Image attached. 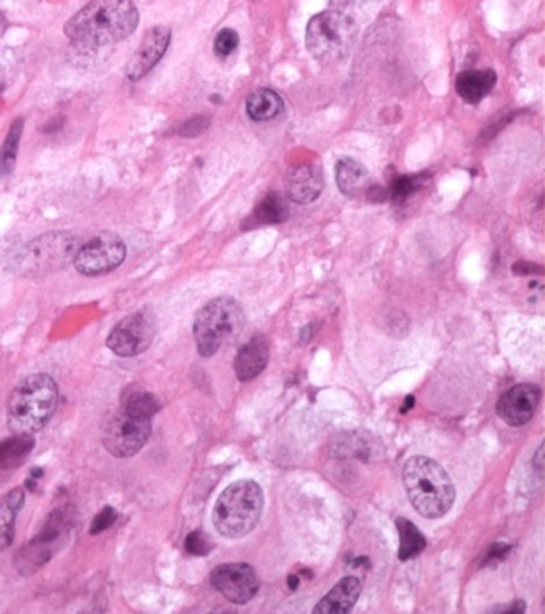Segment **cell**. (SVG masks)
Listing matches in <instances>:
<instances>
[{"instance_id": "6da1fadb", "label": "cell", "mask_w": 545, "mask_h": 614, "mask_svg": "<svg viewBox=\"0 0 545 614\" xmlns=\"http://www.w3.org/2000/svg\"><path fill=\"white\" fill-rule=\"evenodd\" d=\"M138 21L133 0H92L66 23L64 34L77 47L95 50L127 39Z\"/></svg>"}, {"instance_id": "7a4b0ae2", "label": "cell", "mask_w": 545, "mask_h": 614, "mask_svg": "<svg viewBox=\"0 0 545 614\" xmlns=\"http://www.w3.org/2000/svg\"><path fill=\"white\" fill-rule=\"evenodd\" d=\"M403 485L411 504L424 519H440L456 499L453 480L437 461L413 456L403 467Z\"/></svg>"}, {"instance_id": "3957f363", "label": "cell", "mask_w": 545, "mask_h": 614, "mask_svg": "<svg viewBox=\"0 0 545 614\" xmlns=\"http://www.w3.org/2000/svg\"><path fill=\"white\" fill-rule=\"evenodd\" d=\"M58 405V387L48 375H32L13 389L8 399L7 421L13 434L42 431Z\"/></svg>"}, {"instance_id": "277c9868", "label": "cell", "mask_w": 545, "mask_h": 614, "mask_svg": "<svg viewBox=\"0 0 545 614\" xmlns=\"http://www.w3.org/2000/svg\"><path fill=\"white\" fill-rule=\"evenodd\" d=\"M264 509V493L253 480H239L221 493L213 507V525L219 535L239 539L255 530Z\"/></svg>"}, {"instance_id": "5b68a950", "label": "cell", "mask_w": 545, "mask_h": 614, "mask_svg": "<svg viewBox=\"0 0 545 614\" xmlns=\"http://www.w3.org/2000/svg\"><path fill=\"white\" fill-rule=\"evenodd\" d=\"M80 240L69 232H48L29 242L10 256L15 272L26 277H42L52 272L63 271L68 264L74 263Z\"/></svg>"}, {"instance_id": "8992f818", "label": "cell", "mask_w": 545, "mask_h": 614, "mask_svg": "<svg viewBox=\"0 0 545 614\" xmlns=\"http://www.w3.org/2000/svg\"><path fill=\"white\" fill-rule=\"evenodd\" d=\"M245 327V314L237 301L221 296L210 301L197 312L194 320V338L202 357H211L232 343Z\"/></svg>"}, {"instance_id": "52a82bcc", "label": "cell", "mask_w": 545, "mask_h": 614, "mask_svg": "<svg viewBox=\"0 0 545 614\" xmlns=\"http://www.w3.org/2000/svg\"><path fill=\"white\" fill-rule=\"evenodd\" d=\"M357 26L351 16L341 12H322L307 24L306 44L315 60L335 63L351 52Z\"/></svg>"}, {"instance_id": "ba28073f", "label": "cell", "mask_w": 545, "mask_h": 614, "mask_svg": "<svg viewBox=\"0 0 545 614\" xmlns=\"http://www.w3.org/2000/svg\"><path fill=\"white\" fill-rule=\"evenodd\" d=\"M151 431V419L122 408L104 423L103 445L116 458H130L148 443Z\"/></svg>"}, {"instance_id": "9c48e42d", "label": "cell", "mask_w": 545, "mask_h": 614, "mask_svg": "<svg viewBox=\"0 0 545 614\" xmlns=\"http://www.w3.org/2000/svg\"><path fill=\"white\" fill-rule=\"evenodd\" d=\"M72 525V512L68 507L52 512L44 528L18 555V570L31 575L50 560L56 547L63 543Z\"/></svg>"}, {"instance_id": "30bf717a", "label": "cell", "mask_w": 545, "mask_h": 614, "mask_svg": "<svg viewBox=\"0 0 545 614\" xmlns=\"http://www.w3.org/2000/svg\"><path fill=\"white\" fill-rule=\"evenodd\" d=\"M127 248L124 240L114 232H103L100 236L88 240L77 250L74 268L82 276L96 277L108 274L124 263Z\"/></svg>"}, {"instance_id": "8fae6325", "label": "cell", "mask_w": 545, "mask_h": 614, "mask_svg": "<svg viewBox=\"0 0 545 614\" xmlns=\"http://www.w3.org/2000/svg\"><path fill=\"white\" fill-rule=\"evenodd\" d=\"M156 335L154 319L148 311L136 312L120 320L112 328L108 338V347L120 357H135L143 354Z\"/></svg>"}, {"instance_id": "7c38bea8", "label": "cell", "mask_w": 545, "mask_h": 614, "mask_svg": "<svg viewBox=\"0 0 545 614\" xmlns=\"http://www.w3.org/2000/svg\"><path fill=\"white\" fill-rule=\"evenodd\" d=\"M211 584L224 599L235 605H245L255 599L259 591L256 571L247 563H226L211 573Z\"/></svg>"}, {"instance_id": "4fadbf2b", "label": "cell", "mask_w": 545, "mask_h": 614, "mask_svg": "<svg viewBox=\"0 0 545 614\" xmlns=\"http://www.w3.org/2000/svg\"><path fill=\"white\" fill-rule=\"evenodd\" d=\"M541 402V389L534 384H518L502 395L498 403V415L509 426H523L533 419Z\"/></svg>"}, {"instance_id": "5bb4252c", "label": "cell", "mask_w": 545, "mask_h": 614, "mask_svg": "<svg viewBox=\"0 0 545 614\" xmlns=\"http://www.w3.org/2000/svg\"><path fill=\"white\" fill-rule=\"evenodd\" d=\"M172 39V31L165 26H154L146 32L132 60L127 64V77L130 80H140L146 76L167 52Z\"/></svg>"}, {"instance_id": "9a60e30c", "label": "cell", "mask_w": 545, "mask_h": 614, "mask_svg": "<svg viewBox=\"0 0 545 614\" xmlns=\"http://www.w3.org/2000/svg\"><path fill=\"white\" fill-rule=\"evenodd\" d=\"M323 189V176L315 165L291 168L285 181L287 197L295 204H311L319 199Z\"/></svg>"}, {"instance_id": "2e32d148", "label": "cell", "mask_w": 545, "mask_h": 614, "mask_svg": "<svg viewBox=\"0 0 545 614\" xmlns=\"http://www.w3.org/2000/svg\"><path fill=\"white\" fill-rule=\"evenodd\" d=\"M362 592V583L354 576L341 579L314 607L317 614H344L355 607Z\"/></svg>"}, {"instance_id": "e0dca14e", "label": "cell", "mask_w": 545, "mask_h": 614, "mask_svg": "<svg viewBox=\"0 0 545 614\" xmlns=\"http://www.w3.org/2000/svg\"><path fill=\"white\" fill-rule=\"evenodd\" d=\"M269 360V346L263 336H255L245 346L240 347L235 357V375L240 381H251L266 368Z\"/></svg>"}, {"instance_id": "ac0fdd59", "label": "cell", "mask_w": 545, "mask_h": 614, "mask_svg": "<svg viewBox=\"0 0 545 614\" xmlns=\"http://www.w3.org/2000/svg\"><path fill=\"white\" fill-rule=\"evenodd\" d=\"M498 82L496 72L491 69L485 71H464L456 79V92L462 100L470 104H478L490 95L494 85Z\"/></svg>"}, {"instance_id": "d6986e66", "label": "cell", "mask_w": 545, "mask_h": 614, "mask_svg": "<svg viewBox=\"0 0 545 614\" xmlns=\"http://www.w3.org/2000/svg\"><path fill=\"white\" fill-rule=\"evenodd\" d=\"M285 111L282 96L271 88H258L248 96L247 112L255 122H269L282 116Z\"/></svg>"}, {"instance_id": "ffe728a7", "label": "cell", "mask_w": 545, "mask_h": 614, "mask_svg": "<svg viewBox=\"0 0 545 614\" xmlns=\"http://www.w3.org/2000/svg\"><path fill=\"white\" fill-rule=\"evenodd\" d=\"M24 504L23 488H15L0 501V551L12 546L15 538L16 515Z\"/></svg>"}, {"instance_id": "44dd1931", "label": "cell", "mask_w": 545, "mask_h": 614, "mask_svg": "<svg viewBox=\"0 0 545 614\" xmlns=\"http://www.w3.org/2000/svg\"><path fill=\"white\" fill-rule=\"evenodd\" d=\"M366 180H368V172L360 162L351 157L339 160L336 165V183L343 194L346 196L359 194L365 188Z\"/></svg>"}, {"instance_id": "7402d4cb", "label": "cell", "mask_w": 545, "mask_h": 614, "mask_svg": "<svg viewBox=\"0 0 545 614\" xmlns=\"http://www.w3.org/2000/svg\"><path fill=\"white\" fill-rule=\"evenodd\" d=\"M34 448L32 435L13 434L0 442V469H12L23 463V459Z\"/></svg>"}, {"instance_id": "603a6c76", "label": "cell", "mask_w": 545, "mask_h": 614, "mask_svg": "<svg viewBox=\"0 0 545 614\" xmlns=\"http://www.w3.org/2000/svg\"><path fill=\"white\" fill-rule=\"evenodd\" d=\"M397 530L400 535V551H398V559L402 562L418 557L424 549H426V538L422 535L418 528L414 527L411 520L400 517L397 519Z\"/></svg>"}, {"instance_id": "cb8c5ba5", "label": "cell", "mask_w": 545, "mask_h": 614, "mask_svg": "<svg viewBox=\"0 0 545 614\" xmlns=\"http://www.w3.org/2000/svg\"><path fill=\"white\" fill-rule=\"evenodd\" d=\"M24 120L16 119L10 127L7 138L0 148V175H10L16 164V154L20 148L21 133H23Z\"/></svg>"}, {"instance_id": "d4e9b609", "label": "cell", "mask_w": 545, "mask_h": 614, "mask_svg": "<svg viewBox=\"0 0 545 614\" xmlns=\"http://www.w3.org/2000/svg\"><path fill=\"white\" fill-rule=\"evenodd\" d=\"M288 218L287 202L277 194H269L255 210V220L261 224L282 223Z\"/></svg>"}, {"instance_id": "484cf974", "label": "cell", "mask_w": 545, "mask_h": 614, "mask_svg": "<svg viewBox=\"0 0 545 614\" xmlns=\"http://www.w3.org/2000/svg\"><path fill=\"white\" fill-rule=\"evenodd\" d=\"M122 408L141 418L152 419L159 413L160 402L156 395L149 394V392H132L125 397Z\"/></svg>"}, {"instance_id": "4316f807", "label": "cell", "mask_w": 545, "mask_h": 614, "mask_svg": "<svg viewBox=\"0 0 545 614\" xmlns=\"http://www.w3.org/2000/svg\"><path fill=\"white\" fill-rule=\"evenodd\" d=\"M419 178L414 176H398L394 183L390 184V197L394 200H405L418 189Z\"/></svg>"}, {"instance_id": "83f0119b", "label": "cell", "mask_w": 545, "mask_h": 614, "mask_svg": "<svg viewBox=\"0 0 545 614\" xmlns=\"http://www.w3.org/2000/svg\"><path fill=\"white\" fill-rule=\"evenodd\" d=\"M237 47H239V34L234 29L226 28L218 32L215 39L216 55L224 58V56L231 55Z\"/></svg>"}, {"instance_id": "f1b7e54d", "label": "cell", "mask_w": 545, "mask_h": 614, "mask_svg": "<svg viewBox=\"0 0 545 614\" xmlns=\"http://www.w3.org/2000/svg\"><path fill=\"white\" fill-rule=\"evenodd\" d=\"M210 541L202 531H194L186 539V551L192 555H205L210 552Z\"/></svg>"}, {"instance_id": "f546056e", "label": "cell", "mask_w": 545, "mask_h": 614, "mask_svg": "<svg viewBox=\"0 0 545 614\" xmlns=\"http://www.w3.org/2000/svg\"><path fill=\"white\" fill-rule=\"evenodd\" d=\"M208 127H210V120L207 117L195 116L181 125L180 135L184 136V138H194V136H199L200 133L205 132Z\"/></svg>"}, {"instance_id": "4dcf8cb0", "label": "cell", "mask_w": 545, "mask_h": 614, "mask_svg": "<svg viewBox=\"0 0 545 614\" xmlns=\"http://www.w3.org/2000/svg\"><path fill=\"white\" fill-rule=\"evenodd\" d=\"M117 512L112 507H104L100 514L96 515L93 520L90 535H98L101 531L108 530L112 523L116 522Z\"/></svg>"}]
</instances>
